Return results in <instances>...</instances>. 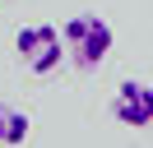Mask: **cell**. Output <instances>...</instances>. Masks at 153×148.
Listing matches in <instances>:
<instances>
[{"label":"cell","instance_id":"obj_1","mask_svg":"<svg viewBox=\"0 0 153 148\" xmlns=\"http://www.w3.org/2000/svg\"><path fill=\"white\" fill-rule=\"evenodd\" d=\"M65 56L79 65V70H97V65L111 56V23L107 18H97V14H74L65 28Z\"/></svg>","mask_w":153,"mask_h":148},{"label":"cell","instance_id":"obj_2","mask_svg":"<svg viewBox=\"0 0 153 148\" xmlns=\"http://www.w3.org/2000/svg\"><path fill=\"white\" fill-rule=\"evenodd\" d=\"M14 51H19L23 70L51 74V70H60V60H65V33L51 28V23H23L19 33H14Z\"/></svg>","mask_w":153,"mask_h":148},{"label":"cell","instance_id":"obj_3","mask_svg":"<svg viewBox=\"0 0 153 148\" xmlns=\"http://www.w3.org/2000/svg\"><path fill=\"white\" fill-rule=\"evenodd\" d=\"M111 116L121 120V125H130V130L153 125V83L125 79L121 88H116V97H111Z\"/></svg>","mask_w":153,"mask_h":148},{"label":"cell","instance_id":"obj_4","mask_svg":"<svg viewBox=\"0 0 153 148\" xmlns=\"http://www.w3.org/2000/svg\"><path fill=\"white\" fill-rule=\"evenodd\" d=\"M28 134H33L28 111L10 107V102H0V148H19V144H28Z\"/></svg>","mask_w":153,"mask_h":148}]
</instances>
